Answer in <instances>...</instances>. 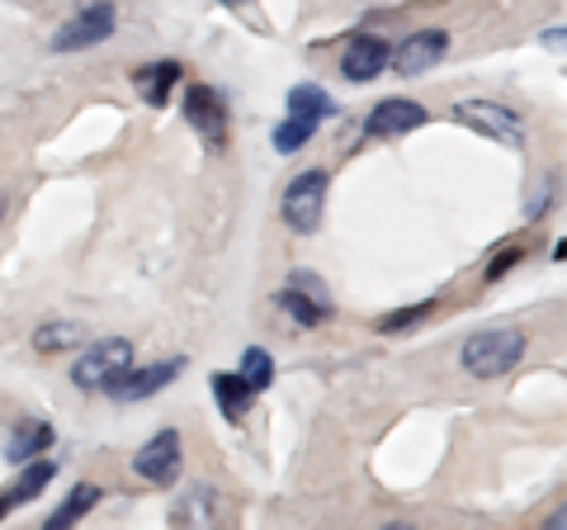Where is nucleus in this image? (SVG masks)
Here are the masks:
<instances>
[{
	"label": "nucleus",
	"instance_id": "obj_1",
	"mask_svg": "<svg viewBox=\"0 0 567 530\" xmlns=\"http://www.w3.org/2000/svg\"><path fill=\"white\" fill-rule=\"evenodd\" d=\"M529 337L516 327H492V332H477V337L464 342V350H458V360H464V369L473 379H502L511 375V369L520 365Z\"/></svg>",
	"mask_w": 567,
	"mask_h": 530
},
{
	"label": "nucleus",
	"instance_id": "obj_2",
	"mask_svg": "<svg viewBox=\"0 0 567 530\" xmlns=\"http://www.w3.org/2000/svg\"><path fill=\"white\" fill-rule=\"evenodd\" d=\"M327 185H331L327 171H303V175H293V181L284 185V204L279 208H284V223H289L298 237H312L317 227H322Z\"/></svg>",
	"mask_w": 567,
	"mask_h": 530
},
{
	"label": "nucleus",
	"instance_id": "obj_3",
	"mask_svg": "<svg viewBox=\"0 0 567 530\" xmlns=\"http://www.w3.org/2000/svg\"><path fill=\"white\" fill-rule=\"evenodd\" d=\"M181 469H185V455H181V431L175 427L156 431L147 446L133 455V473L137 479H147V483H156V488H175L181 483Z\"/></svg>",
	"mask_w": 567,
	"mask_h": 530
},
{
	"label": "nucleus",
	"instance_id": "obj_4",
	"mask_svg": "<svg viewBox=\"0 0 567 530\" xmlns=\"http://www.w3.org/2000/svg\"><path fill=\"white\" fill-rule=\"evenodd\" d=\"M454 119L468 123V129H477V133L496 137V143L516 147V152L525 147V123H520V114H511L506 104H496V100H458L454 104Z\"/></svg>",
	"mask_w": 567,
	"mask_h": 530
},
{
	"label": "nucleus",
	"instance_id": "obj_5",
	"mask_svg": "<svg viewBox=\"0 0 567 530\" xmlns=\"http://www.w3.org/2000/svg\"><path fill=\"white\" fill-rule=\"evenodd\" d=\"M128 365H133V342H123V337L95 342L76 365H71V384H76L81 394H91V388H104L118 369H128Z\"/></svg>",
	"mask_w": 567,
	"mask_h": 530
},
{
	"label": "nucleus",
	"instance_id": "obj_6",
	"mask_svg": "<svg viewBox=\"0 0 567 530\" xmlns=\"http://www.w3.org/2000/svg\"><path fill=\"white\" fill-rule=\"evenodd\" d=\"M118 14L114 6L104 0V6H81L76 20H66L58 33H52V52H85V48H100L104 39L114 33Z\"/></svg>",
	"mask_w": 567,
	"mask_h": 530
},
{
	"label": "nucleus",
	"instance_id": "obj_7",
	"mask_svg": "<svg viewBox=\"0 0 567 530\" xmlns=\"http://www.w3.org/2000/svg\"><path fill=\"white\" fill-rule=\"evenodd\" d=\"M185 119H189V129L208 143V152L227 147V104L213 85H189L185 91Z\"/></svg>",
	"mask_w": 567,
	"mask_h": 530
},
{
	"label": "nucleus",
	"instance_id": "obj_8",
	"mask_svg": "<svg viewBox=\"0 0 567 530\" xmlns=\"http://www.w3.org/2000/svg\"><path fill=\"white\" fill-rule=\"evenodd\" d=\"M185 369V360H162V365H142V369H118V375L104 384V394H110L114 402H142L152 394H162L166 384H175V375Z\"/></svg>",
	"mask_w": 567,
	"mask_h": 530
},
{
	"label": "nucleus",
	"instance_id": "obj_9",
	"mask_svg": "<svg viewBox=\"0 0 567 530\" xmlns=\"http://www.w3.org/2000/svg\"><path fill=\"white\" fill-rule=\"evenodd\" d=\"M445 52H450L445 29H421V33L402 39L393 52H388V67H393L398 77H421V72H431L435 62H445Z\"/></svg>",
	"mask_w": 567,
	"mask_h": 530
},
{
	"label": "nucleus",
	"instance_id": "obj_10",
	"mask_svg": "<svg viewBox=\"0 0 567 530\" xmlns=\"http://www.w3.org/2000/svg\"><path fill=\"white\" fill-rule=\"evenodd\" d=\"M388 48L379 33H354V39L346 43V52H341V77L346 81H379L383 77V67H388Z\"/></svg>",
	"mask_w": 567,
	"mask_h": 530
},
{
	"label": "nucleus",
	"instance_id": "obj_11",
	"mask_svg": "<svg viewBox=\"0 0 567 530\" xmlns=\"http://www.w3.org/2000/svg\"><path fill=\"white\" fill-rule=\"evenodd\" d=\"M431 119L425 114V104H416V100H383V104H374L369 110V119H364V137H402V133H412V129H421V123Z\"/></svg>",
	"mask_w": 567,
	"mask_h": 530
},
{
	"label": "nucleus",
	"instance_id": "obj_12",
	"mask_svg": "<svg viewBox=\"0 0 567 530\" xmlns=\"http://www.w3.org/2000/svg\"><path fill=\"white\" fill-rule=\"evenodd\" d=\"M181 77H185V67H181V62H171V58H162V62L137 67V72H133V91L147 100L152 110H166V104H171V91L181 85Z\"/></svg>",
	"mask_w": 567,
	"mask_h": 530
},
{
	"label": "nucleus",
	"instance_id": "obj_13",
	"mask_svg": "<svg viewBox=\"0 0 567 530\" xmlns=\"http://www.w3.org/2000/svg\"><path fill=\"white\" fill-rule=\"evenodd\" d=\"M208 384H213V398H218V408H223L227 421H246V412L256 408V388L246 384L241 375H227V369H218Z\"/></svg>",
	"mask_w": 567,
	"mask_h": 530
},
{
	"label": "nucleus",
	"instance_id": "obj_14",
	"mask_svg": "<svg viewBox=\"0 0 567 530\" xmlns=\"http://www.w3.org/2000/svg\"><path fill=\"white\" fill-rule=\"evenodd\" d=\"M275 304H279V313H289L298 327H322L327 317H331V304H317V298L303 294L298 285H284V289L275 294Z\"/></svg>",
	"mask_w": 567,
	"mask_h": 530
},
{
	"label": "nucleus",
	"instance_id": "obj_15",
	"mask_svg": "<svg viewBox=\"0 0 567 530\" xmlns=\"http://www.w3.org/2000/svg\"><path fill=\"white\" fill-rule=\"evenodd\" d=\"M58 479V459H24V473H20V483L14 488H6V498H10V507H20V502H33L39 492Z\"/></svg>",
	"mask_w": 567,
	"mask_h": 530
},
{
	"label": "nucleus",
	"instance_id": "obj_16",
	"mask_svg": "<svg viewBox=\"0 0 567 530\" xmlns=\"http://www.w3.org/2000/svg\"><path fill=\"white\" fill-rule=\"evenodd\" d=\"M100 498H104V488H100V483H76V488H71L66 498H62V507L48 517V530H66V526H76V521H81L85 511H91Z\"/></svg>",
	"mask_w": 567,
	"mask_h": 530
},
{
	"label": "nucleus",
	"instance_id": "obj_17",
	"mask_svg": "<svg viewBox=\"0 0 567 530\" xmlns=\"http://www.w3.org/2000/svg\"><path fill=\"white\" fill-rule=\"evenodd\" d=\"M48 446H52V427H48V421H20V431H14L10 446H6V459H10V465H24V459L43 455Z\"/></svg>",
	"mask_w": 567,
	"mask_h": 530
},
{
	"label": "nucleus",
	"instance_id": "obj_18",
	"mask_svg": "<svg viewBox=\"0 0 567 530\" xmlns=\"http://www.w3.org/2000/svg\"><path fill=\"white\" fill-rule=\"evenodd\" d=\"M289 114L308 119V123H322L336 114V100L322 91V85H293L289 91Z\"/></svg>",
	"mask_w": 567,
	"mask_h": 530
},
{
	"label": "nucleus",
	"instance_id": "obj_19",
	"mask_svg": "<svg viewBox=\"0 0 567 530\" xmlns=\"http://www.w3.org/2000/svg\"><path fill=\"white\" fill-rule=\"evenodd\" d=\"M81 342H85L81 323H43L39 332H33V350H39V356H58V350H71Z\"/></svg>",
	"mask_w": 567,
	"mask_h": 530
},
{
	"label": "nucleus",
	"instance_id": "obj_20",
	"mask_svg": "<svg viewBox=\"0 0 567 530\" xmlns=\"http://www.w3.org/2000/svg\"><path fill=\"white\" fill-rule=\"evenodd\" d=\"M213 517H218V498H213V488H189L185 502L171 511V521H181V526H208Z\"/></svg>",
	"mask_w": 567,
	"mask_h": 530
},
{
	"label": "nucleus",
	"instance_id": "obj_21",
	"mask_svg": "<svg viewBox=\"0 0 567 530\" xmlns=\"http://www.w3.org/2000/svg\"><path fill=\"white\" fill-rule=\"evenodd\" d=\"M312 133H317V123H308V119H298V114H284V123H275V152H298V147H308L312 143Z\"/></svg>",
	"mask_w": 567,
	"mask_h": 530
},
{
	"label": "nucleus",
	"instance_id": "obj_22",
	"mask_svg": "<svg viewBox=\"0 0 567 530\" xmlns=\"http://www.w3.org/2000/svg\"><path fill=\"white\" fill-rule=\"evenodd\" d=\"M237 375H241L246 384H251L256 394H265V388L275 384V360L265 356L260 346H246V350H241V369H237Z\"/></svg>",
	"mask_w": 567,
	"mask_h": 530
},
{
	"label": "nucleus",
	"instance_id": "obj_23",
	"mask_svg": "<svg viewBox=\"0 0 567 530\" xmlns=\"http://www.w3.org/2000/svg\"><path fill=\"white\" fill-rule=\"evenodd\" d=\"M431 308H435V298H425V304H412V308H402V313H383V317H379V332H383V337H393V332L416 327Z\"/></svg>",
	"mask_w": 567,
	"mask_h": 530
},
{
	"label": "nucleus",
	"instance_id": "obj_24",
	"mask_svg": "<svg viewBox=\"0 0 567 530\" xmlns=\"http://www.w3.org/2000/svg\"><path fill=\"white\" fill-rule=\"evenodd\" d=\"M289 285H298L303 294H312L317 304H331V298H327V285H322V279H317V275H303V271H298V275L289 279Z\"/></svg>",
	"mask_w": 567,
	"mask_h": 530
},
{
	"label": "nucleus",
	"instance_id": "obj_25",
	"mask_svg": "<svg viewBox=\"0 0 567 530\" xmlns=\"http://www.w3.org/2000/svg\"><path fill=\"white\" fill-rule=\"evenodd\" d=\"M516 261H520V246H511V252H502V256H496V261L487 265V279H502V275H506Z\"/></svg>",
	"mask_w": 567,
	"mask_h": 530
},
{
	"label": "nucleus",
	"instance_id": "obj_26",
	"mask_svg": "<svg viewBox=\"0 0 567 530\" xmlns=\"http://www.w3.org/2000/svg\"><path fill=\"white\" fill-rule=\"evenodd\" d=\"M6 511H10V498H6V492H0V517H6Z\"/></svg>",
	"mask_w": 567,
	"mask_h": 530
},
{
	"label": "nucleus",
	"instance_id": "obj_27",
	"mask_svg": "<svg viewBox=\"0 0 567 530\" xmlns=\"http://www.w3.org/2000/svg\"><path fill=\"white\" fill-rule=\"evenodd\" d=\"M81 6H104V0H81Z\"/></svg>",
	"mask_w": 567,
	"mask_h": 530
},
{
	"label": "nucleus",
	"instance_id": "obj_28",
	"mask_svg": "<svg viewBox=\"0 0 567 530\" xmlns=\"http://www.w3.org/2000/svg\"><path fill=\"white\" fill-rule=\"evenodd\" d=\"M227 6H241V0H227Z\"/></svg>",
	"mask_w": 567,
	"mask_h": 530
},
{
	"label": "nucleus",
	"instance_id": "obj_29",
	"mask_svg": "<svg viewBox=\"0 0 567 530\" xmlns=\"http://www.w3.org/2000/svg\"><path fill=\"white\" fill-rule=\"evenodd\" d=\"M0 214H6V200H0Z\"/></svg>",
	"mask_w": 567,
	"mask_h": 530
}]
</instances>
